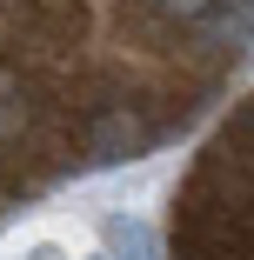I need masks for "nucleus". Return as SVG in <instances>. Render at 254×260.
Wrapping results in <instances>:
<instances>
[{
  "label": "nucleus",
  "mask_w": 254,
  "mask_h": 260,
  "mask_svg": "<svg viewBox=\"0 0 254 260\" xmlns=\"http://www.w3.org/2000/svg\"><path fill=\"white\" fill-rule=\"evenodd\" d=\"M254 0H0V227L221 120Z\"/></svg>",
  "instance_id": "nucleus-1"
},
{
  "label": "nucleus",
  "mask_w": 254,
  "mask_h": 260,
  "mask_svg": "<svg viewBox=\"0 0 254 260\" xmlns=\"http://www.w3.org/2000/svg\"><path fill=\"white\" fill-rule=\"evenodd\" d=\"M167 260H254V93L228 100L167 193Z\"/></svg>",
  "instance_id": "nucleus-2"
}]
</instances>
